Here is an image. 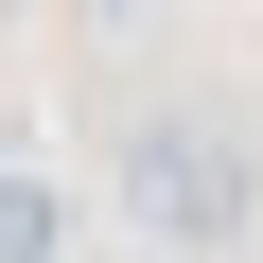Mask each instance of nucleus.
Returning <instances> with one entry per match:
<instances>
[{
  "label": "nucleus",
  "instance_id": "1",
  "mask_svg": "<svg viewBox=\"0 0 263 263\" xmlns=\"http://www.w3.org/2000/svg\"><path fill=\"white\" fill-rule=\"evenodd\" d=\"M123 228L176 246V263H211V246H246V228H263V158L228 141V123H193V105L123 123Z\"/></svg>",
  "mask_w": 263,
  "mask_h": 263
},
{
  "label": "nucleus",
  "instance_id": "3",
  "mask_svg": "<svg viewBox=\"0 0 263 263\" xmlns=\"http://www.w3.org/2000/svg\"><path fill=\"white\" fill-rule=\"evenodd\" d=\"M88 18H141V0H88Z\"/></svg>",
  "mask_w": 263,
  "mask_h": 263
},
{
  "label": "nucleus",
  "instance_id": "4",
  "mask_svg": "<svg viewBox=\"0 0 263 263\" xmlns=\"http://www.w3.org/2000/svg\"><path fill=\"white\" fill-rule=\"evenodd\" d=\"M158 263H176V246H158Z\"/></svg>",
  "mask_w": 263,
  "mask_h": 263
},
{
  "label": "nucleus",
  "instance_id": "2",
  "mask_svg": "<svg viewBox=\"0 0 263 263\" xmlns=\"http://www.w3.org/2000/svg\"><path fill=\"white\" fill-rule=\"evenodd\" d=\"M70 246V211H53V176H0V263H53Z\"/></svg>",
  "mask_w": 263,
  "mask_h": 263
}]
</instances>
